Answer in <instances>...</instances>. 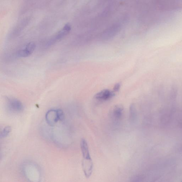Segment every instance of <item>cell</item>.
<instances>
[{
  "label": "cell",
  "instance_id": "cell-11",
  "mask_svg": "<svg viewBox=\"0 0 182 182\" xmlns=\"http://www.w3.org/2000/svg\"><path fill=\"white\" fill-rule=\"evenodd\" d=\"M120 84L119 83H117L115 85L114 88V91L115 92L118 91L120 88Z\"/></svg>",
  "mask_w": 182,
  "mask_h": 182
},
{
  "label": "cell",
  "instance_id": "cell-3",
  "mask_svg": "<svg viewBox=\"0 0 182 182\" xmlns=\"http://www.w3.org/2000/svg\"><path fill=\"white\" fill-rule=\"evenodd\" d=\"M71 30V25L68 24H66L51 40L49 43L50 45L62 39L70 32Z\"/></svg>",
  "mask_w": 182,
  "mask_h": 182
},
{
  "label": "cell",
  "instance_id": "cell-2",
  "mask_svg": "<svg viewBox=\"0 0 182 182\" xmlns=\"http://www.w3.org/2000/svg\"><path fill=\"white\" fill-rule=\"evenodd\" d=\"M6 102L7 107L12 112L19 113L23 110V105L18 100L12 97H7L6 99Z\"/></svg>",
  "mask_w": 182,
  "mask_h": 182
},
{
  "label": "cell",
  "instance_id": "cell-1",
  "mask_svg": "<svg viewBox=\"0 0 182 182\" xmlns=\"http://www.w3.org/2000/svg\"><path fill=\"white\" fill-rule=\"evenodd\" d=\"M80 146L83 158L82 166L86 177L88 179L93 173V163L90 153L88 143L84 138L81 140Z\"/></svg>",
  "mask_w": 182,
  "mask_h": 182
},
{
  "label": "cell",
  "instance_id": "cell-7",
  "mask_svg": "<svg viewBox=\"0 0 182 182\" xmlns=\"http://www.w3.org/2000/svg\"><path fill=\"white\" fill-rule=\"evenodd\" d=\"M124 107L121 105H117L112 109L111 116L115 120H119L121 119L124 114Z\"/></svg>",
  "mask_w": 182,
  "mask_h": 182
},
{
  "label": "cell",
  "instance_id": "cell-4",
  "mask_svg": "<svg viewBox=\"0 0 182 182\" xmlns=\"http://www.w3.org/2000/svg\"><path fill=\"white\" fill-rule=\"evenodd\" d=\"M36 45L34 42H31L27 43L25 47L20 50L18 55L21 57H27L31 55L35 49Z\"/></svg>",
  "mask_w": 182,
  "mask_h": 182
},
{
  "label": "cell",
  "instance_id": "cell-6",
  "mask_svg": "<svg viewBox=\"0 0 182 182\" xmlns=\"http://www.w3.org/2000/svg\"><path fill=\"white\" fill-rule=\"evenodd\" d=\"M115 96V94L108 89H105L96 94L95 96L97 99L101 101H107Z\"/></svg>",
  "mask_w": 182,
  "mask_h": 182
},
{
  "label": "cell",
  "instance_id": "cell-10",
  "mask_svg": "<svg viewBox=\"0 0 182 182\" xmlns=\"http://www.w3.org/2000/svg\"><path fill=\"white\" fill-rule=\"evenodd\" d=\"M136 115L135 107L134 104H132L130 107V115L132 119L134 118Z\"/></svg>",
  "mask_w": 182,
  "mask_h": 182
},
{
  "label": "cell",
  "instance_id": "cell-8",
  "mask_svg": "<svg viewBox=\"0 0 182 182\" xmlns=\"http://www.w3.org/2000/svg\"><path fill=\"white\" fill-rule=\"evenodd\" d=\"M12 128L11 126H7L5 127L1 132V138H5L6 137L9 135L10 132H11Z\"/></svg>",
  "mask_w": 182,
  "mask_h": 182
},
{
  "label": "cell",
  "instance_id": "cell-9",
  "mask_svg": "<svg viewBox=\"0 0 182 182\" xmlns=\"http://www.w3.org/2000/svg\"><path fill=\"white\" fill-rule=\"evenodd\" d=\"M57 116L59 120L63 121L65 119V114L62 110L58 109L57 110Z\"/></svg>",
  "mask_w": 182,
  "mask_h": 182
},
{
  "label": "cell",
  "instance_id": "cell-5",
  "mask_svg": "<svg viewBox=\"0 0 182 182\" xmlns=\"http://www.w3.org/2000/svg\"><path fill=\"white\" fill-rule=\"evenodd\" d=\"M45 119L48 125L53 126L59 121L57 110H49L45 115Z\"/></svg>",
  "mask_w": 182,
  "mask_h": 182
}]
</instances>
